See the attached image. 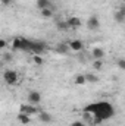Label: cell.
<instances>
[{
	"instance_id": "5bb4252c",
	"label": "cell",
	"mask_w": 125,
	"mask_h": 126,
	"mask_svg": "<svg viewBox=\"0 0 125 126\" xmlns=\"http://www.w3.org/2000/svg\"><path fill=\"white\" fill-rule=\"evenodd\" d=\"M115 19H116V22H119V24H124L125 21V9L122 7L121 10H118L116 12V15H115Z\"/></svg>"
},
{
	"instance_id": "3957f363",
	"label": "cell",
	"mask_w": 125,
	"mask_h": 126,
	"mask_svg": "<svg viewBox=\"0 0 125 126\" xmlns=\"http://www.w3.org/2000/svg\"><path fill=\"white\" fill-rule=\"evenodd\" d=\"M47 48V46H46V43H43V41H32L31 44V51L32 54H43V51Z\"/></svg>"
},
{
	"instance_id": "7a4b0ae2",
	"label": "cell",
	"mask_w": 125,
	"mask_h": 126,
	"mask_svg": "<svg viewBox=\"0 0 125 126\" xmlns=\"http://www.w3.org/2000/svg\"><path fill=\"white\" fill-rule=\"evenodd\" d=\"M31 44H32V40H27V38H15L12 41V48L13 50H24V51H30L31 50Z\"/></svg>"
},
{
	"instance_id": "d6986e66",
	"label": "cell",
	"mask_w": 125,
	"mask_h": 126,
	"mask_svg": "<svg viewBox=\"0 0 125 126\" xmlns=\"http://www.w3.org/2000/svg\"><path fill=\"white\" fill-rule=\"evenodd\" d=\"M68 48H69V47H68V44H65V43H63V44H59V46H58L56 51H58V53H66V51H68Z\"/></svg>"
},
{
	"instance_id": "52a82bcc",
	"label": "cell",
	"mask_w": 125,
	"mask_h": 126,
	"mask_svg": "<svg viewBox=\"0 0 125 126\" xmlns=\"http://www.w3.org/2000/svg\"><path fill=\"white\" fill-rule=\"evenodd\" d=\"M87 27H88V30L96 31V30L100 27V21H99V18H97V16H90V19H88V22H87Z\"/></svg>"
},
{
	"instance_id": "5b68a950",
	"label": "cell",
	"mask_w": 125,
	"mask_h": 126,
	"mask_svg": "<svg viewBox=\"0 0 125 126\" xmlns=\"http://www.w3.org/2000/svg\"><path fill=\"white\" fill-rule=\"evenodd\" d=\"M3 78H4V82H6V84L13 85V84H16V81H18V73H16L15 70H6L4 75H3Z\"/></svg>"
},
{
	"instance_id": "9c48e42d",
	"label": "cell",
	"mask_w": 125,
	"mask_h": 126,
	"mask_svg": "<svg viewBox=\"0 0 125 126\" xmlns=\"http://www.w3.org/2000/svg\"><path fill=\"white\" fill-rule=\"evenodd\" d=\"M66 24L69 25V28H78V27H81V19L77 16H71V18H68Z\"/></svg>"
},
{
	"instance_id": "44dd1931",
	"label": "cell",
	"mask_w": 125,
	"mask_h": 126,
	"mask_svg": "<svg viewBox=\"0 0 125 126\" xmlns=\"http://www.w3.org/2000/svg\"><path fill=\"white\" fill-rule=\"evenodd\" d=\"M75 84H78V85H84V84H85V78H84V75H78V76L75 78Z\"/></svg>"
},
{
	"instance_id": "7402d4cb",
	"label": "cell",
	"mask_w": 125,
	"mask_h": 126,
	"mask_svg": "<svg viewBox=\"0 0 125 126\" xmlns=\"http://www.w3.org/2000/svg\"><path fill=\"white\" fill-rule=\"evenodd\" d=\"M93 66H94V69H96V70H100V69H102V66H103V63H102V60H96Z\"/></svg>"
},
{
	"instance_id": "cb8c5ba5",
	"label": "cell",
	"mask_w": 125,
	"mask_h": 126,
	"mask_svg": "<svg viewBox=\"0 0 125 126\" xmlns=\"http://www.w3.org/2000/svg\"><path fill=\"white\" fill-rule=\"evenodd\" d=\"M12 1H13V0H0V3H1L3 6H9V4H12Z\"/></svg>"
},
{
	"instance_id": "ac0fdd59",
	"label": "cell",
	"mask_w": 125,
	"mask_h": 126,
	"mask_svg": "<svg viewBox=\"0 0 125 126\" xmlns=\"http://www.w3.org/2000/svg\"><path fill=\"white\" fill-rule=\"evenodd\" d=\"M83 119H84V120H85V122H88V123H90V125H93V114H91V113H88V111H84V113H83Z\"/></svg>"
},
{
	"instance_id": "6da1fadb",
	"label": "cell",
	"mask_w": 125,
	"mask_h": 126,
	"mask_svg": "<svg viewBox=\"0 0 125 126\" xmlns=\"http://www.w3.org/2000/svg\"><path fill=\"white\" fill-rule=\"evenodd\" d=\"M84 111H88L93 114V125L96 123H100L103 120H107L110 119L113 114H115V110H113V106L107 101H99V103H91L88 106L84 107Z\"/></svg>"
},
{
	"instance_id": "d4e9b609",
	"label": "cell",
	"mask_w": 125,
	"mask_h": 126,
	"mask_svg": "<svg viewBox=\"0 0 125 126\" xmlns=\"http://www.w3.org/2000/svg\"><path fill=\"white\" fill-rule=\"evenodd\" d=\"M4 47H6V41H4V40H0V50L4 48Z\"/></svg>"
},
{
	"instance_id": "7c38bea8",
	"label": "cell",
	"mask_w": 125,
	"mask_h": 126,
	"mask_svg": "<svg viewBox=\"0 0 125 126\" xmlns=\"http://www.w3.org/2000/svg\"><path fill=\"white\" fill-rule=\"evenodd\" d=\"M91 54H93V57L96 59V60H102L103 56H104V51H103V48H99V47H97V48H94Z\"/></svg>"
},
{
	"instance_id": "4316f807",
	"label": "cell",
	"mask_w": 125,
	"mask_h": 126,
	"mask_svg": "<svg viewBox=\"0 0 125 126\" xmlns=\"http://www.w3.org/2000/svg\"><path fill=\"white\" fill-rule=\"evenodd\" d=\"M10 59H12V56H10V54H4V60H7V62H9Z\"/></svg>"
},
{
	"instance_id": "484cf974",
	"label": "cell",
	"mask_w": 125,
	"mask_h": 126,
	"mask_svg": "<svg viewBox=\"0 0 125 126\" xmlns=\"http://www.w3.org/2000/svg\"><path fill=\"white\" fill-rule=\"evenodd\" d=\"M72 126H84V123H83V122H74Z\"/></svg>"
},
{
	"instance_id": "603a6c76",
	"label": "cell",
	"mask_w": 125,
	"mask_h": 126,
	"mask_svg": "<svg viewBox=\"0 0 125 126\" xmlns=\"http://www.w3.org/2000/svg\"><path fill=\"white\" fill-rule=\"evenodd\" d=\"M118 66H119L121 69H125V60L124 59H119V60H118Z\"/></svg>"
},
{
	"instance_id": "2e32d148",
	"label": "cell",
	"mask_w": 125,
	"mask_h": 126,
	"mask_svg": "<svg viewBox=\"0 0 125 126\" xmlns=\"http://www.w3.org/2000/svg\"><path fill=\"white\" fill-rule=\"evenodd\" d=\"M40 12H41V16H43L44 19H50V18L53 16V10H52V9H41Z\"/></svg>"
},
{
	"instance_id": "e0dca14e",
	"label": "cell",
	"mask_w": 125,
	"mask_h": 126,
	"mask_svg": "<svg viewBox=\"0 0 125 126\" xmlns=\"http://www.w3.org/2000/svg\"><path fill=\"white\" fill-rule=\"evenodd\" d=\"M84 78H85V82H90V84L99 81V78H97L96 75H93V73H87V75H84Z\"/></svg>"
},
{
	"instance_id": "8992f818",
	"label": "cell",
	"mask_w": 125,
	"mask_h": 126,
	"mask_svg": "<svg viewBox=\"0 0 125 126\" xmlns=\"http://www.w3.org/2000/svg\"><path fill=\"white\" fill-rule=\"evenodd\" d=\"M37 7L41 10V9H52L53 12L56 10V6L50 1V0H37Z\"/></svg>"
},
{
	"instance_id": "9a60e30c",
	"label": "cell",
	"mask_w": 125,
	"mask_h": 126,
	"mask_svg": "<svg viewBox=\"0 0 125 126\" xmlns=\"http://www.w3.org/2000/svg\"><path fill=\"white\" fill-rule=\"evenodd\" d=\"M56 28H58L59 31L65 32V31L69 30V25L66 24V21H58V22H56Z\"/></svg>"
},
{
	"instance_id": "ffe728a7",
	"label": "cell",
	"mask_w": 125,
	"mask_h": 126,
	"mask_svg": "<svg viewBox=\"0 0 125 126\" xmlns=\"http://www.w3.org/2000/svg\"><path fill=\"white\" fill-rule=\"evenodd\" d=\"M32 60H34V63H35V64H38V66L44 63V60H43V57H41L40 54H34V56H32Z\"/></svg>"
},
{
	"instance_id": "ba28073f",
	"label": "cell",
	"mask_w": 125,
	"mask_h": 126,
	"mask_svg": "<svg viewBox=\"0 0 125 126\" xmlns=\"http://www.w3.org/2000/svg\"><path fill=\"white\" fill-rule=\"evenodd\" d=\"M28 101H30V104H38L40 101H41V95L38 91H31L30 94H28Z\"/></svg>"
},
{
	"instance_id": "8fae6325",
	"label": "cell",
	"mask_w": 125,
	"mask_h": 126,
	"mask_svg": "<svg viewBox=\"0 0 125 126\" xmlns=\"http://www.w3.org/2000/svg\"><path fill=\"white\" fill-rule=\"evenodd\" d=\"M38 117H40V120L41 122H44V123H49V122H52V116L49 114V113H46V111H38Z\"/></svg>"
},
{
	"instance_id": "4fadbf2b",
	"label": "cell",
	"mask_w": 125,
	"mask_h": 126,
	"mask_svg": "<svg viewBox=\"0 0 125 126\" xmlns=\"http://www.w3.org/2000/svg\"><path fill=\"white\" fill-rule=\"evenodd\" d=\"M18 120H19L22 125H28V123L31 122V116L24 114V113H19V114H18Z\"/></svg>"
},
{
	"instance_id": "30bf717a",
	"label": "cell",
	"mask_w": 125,
	"mask_h": 126,
	"mask_svg": "<svg viewBox=\"0 0 125 126\" xmlns=\"http://www.w3.org/2000/svg\"><path fill=\"white\" fill-rule=\"evenodd\" d=\"M68 47L72 50V51H81L83 50V43L80 41V40H74V41H71L69 44H68Z\"/></svg>"
},
{
	"instance_id": "83f0119b",
	"label": "cell",
	"mask_w": 125,
	"mask_h": 126,
	"mask_svg": "<svg viewBox=\"0 0 125 126\" xmlns=\"http://www.w3.org/2000/svg\"><path fill=\"white\" fill-rule=\"evenodd\" d=\"M1 64H3V62H1V60H0V67H1Z\"/></svg>"
},
{
	"instance_id": "277c9868",
	"label": "cell",
	"mask_w": 125,
	"mask_h": 126,
	"mask_svg": "<svg viewBox=\"0 0 125 126\" xmlns=\"http://www.w3.org/2000/svg\"><path fill=\"white\" fill-rule=\"evenodd\" d=\"M40 110L35 109L32 104H21L19 106V113H24V114H28V116H32V114H37Z\"/></svg>"
}]
</instances>
